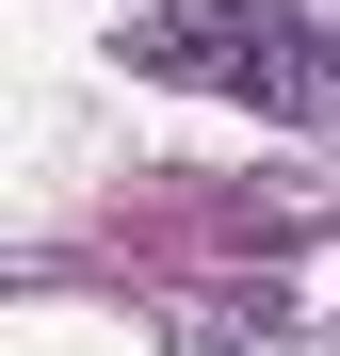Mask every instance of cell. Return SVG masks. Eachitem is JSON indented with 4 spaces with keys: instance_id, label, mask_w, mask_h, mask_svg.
Returning a JSON list of instances; mask_svg holds the SVG:
<instances>
[{
    "instance_id": "cell-1",
    "label": "cell",
    "mask_w": 340,
    "mask_h": 356,
    "mask_svg": "<svg viewBox=\"0 0 340 356\" xmlns=\"http://www.w3.org/2000/svg\"><path fill=\"white\" fill-rule=\"evenodd\" d=\"M113 49H130L146 81H195L227 113H275V130H324L340 113V33L308 17V0H130Z\"/></svg>"
}]
</instances>
